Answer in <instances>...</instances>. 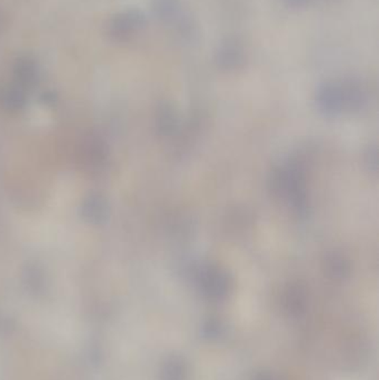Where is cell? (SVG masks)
Here are the masks:
<instances>
[{
	"label": "cell",
	"mask_w": 379,
	"mask_h": 380,
	"mask_svg": "<svg viewBox=\"0 0 379 380\" xmlns=\"http://www.w3.org/2000/svg\"><path fill=\"white\" fill-rule=\"evenodd\" d=\"M147 23L144 12L137 9H131L122 12L111 20L109 24V35L113 39L126 40L139 29L144 28Z\"/></svg>",
	"instance_id": "1"
},
{
	"label": "cell",
	"mask_w": 379,
	"mask_h": 380,
	"mask_svg": "<svg viewBox=\"0 0 379 380\" xmlns=\"http://www.w3.org/2000/svg\"><path fill=\"white\" fill-rule=\"evenodd\" d=\"M198 280L203 293L212 299L224 298L230 290V279L217 268H203Z\"/></svg>",
	"instance_id": "2"
},
{
	"label": "cell",
	"mask_w": 379,
	"mask_h": 380,
	"mask_svg": "<svg viewBox=\"0 0 379 380\" xmlns=\"http://www.w3.org/2000/svg\"><path fill=\"white\" fill-rule=\"evenodd\" d=\"M216 62L219 67L226 71L241 67L245 62V55L241 46L232 39L221 44L216 54Z\"/></svg>",
	"instance_id": "3"
},
{
	"label": "cell",
	"mask_w": 379,
	"mask_h": 380,
	"mask_svg": "<svg viewBox=\"0 0 379 380\" xmlns=\"http://www.w3.org/2000/svg\"><path fill=\"white\" fill-rule=\"evenodd\" d=\"M109 208L105 198L100 194H91L82 205V216L93 225H102L107 220Z\"/></svg>",
	"instance_id": "4"
},
{
	"label": "cell",
	"mask_w": 379,
	"mask_h": 380,
	"mask_svg": "<svg viewBox=\"0 0 379 380\" xmlns=\"http://www.w3.org/2000/svg\"><path fill=\"white\" fill-rule=\"evenodd\" d=\"M317 100L320 108L327 113L338 111L345 105L342 84H323L318 91Z\"/></svg>",
	"instance_id": "5"
},
{
	"label": "cell",
	"mask_w": 379,
	"mask_h": 380,
	"mask_svg": "<svg viewBox=\"0 0 379 380\" xmlns=\"http://www.w3.org/2000/svg\"><path fill=\"white\" fill-rule=\"evenodd\" d=\"M80 156L86 166H100L106 159L105 145L102 144L100 139H88L82 146Z\"/></svg>",
	"instance_id": "6"
},
{
	"label": "cell",
	"mask_w": 379,
	"mask_h": 380,
	"mask_svg": "<svg viewBox=\"0 0 379 380\" xmlns=\"http://www.w3.org/2000/svg\"><path fill=\"white\" fill-rule=\"evenodd\" d=\"M153 10L166 24H175L183 15L179 0H153Z\"/></svg>",
	"instance_id": "7"
},
{
	"label": "cell",
	"mask_w": 379,
	"mask_h": 380,
	"mask_svg": "<svg viewBox=\"0 0 379 380\" xmlns=\"http://www.w3.org/2000/svg\"><path fill=\"white\" fill-rule=\"evenodd\" d=\"M284 305L287 313L292 317H299L305 313L306 296L304 290L299 287H290L286 291Z\"/></svg>",
	"instance_id": "8"
},
{
	"label": "cell",
	"mask_w": 379,
	"mask_h": 380,
	"mask_svg": "<svg viewBox=\"0 0 379 380\" xmlns=\"http://www.w3.org/2000/svg\"><path fill=\"white\" fill-rule=\"evenodd\" d=\"M15 76L17 78L20 86L30 87L37 82V66L29 58H21L18 60L15 67Z\"/></svg>",
	"instance_id": "9"
},
{
	"label": "cell",
	"mask_w": 379,
	"mask_h": 380,
	"mask_svg": "<svg viewBox=\"0 0 379 380\" xmlns=\"http://www.w3.org/2000/svg\"><path fill=\"white\" fill-rule=\"evenodd\" d=\"M186 374V363L179 357H170L163 367V380H185Z\"/></svg>",
	"instance_id": "10"
},
{
	"label": "cell",
	"mask_w": 379,
	"mask_h": 380,
	"mask_svg": "<svg viewBox=\"0 0 379 380\" xmlns=\"http://www.w3.org/2000/svg\"><path fill=\"white\" fill-rule=\"evenodd\" d=\"M1 100L7 109L19 110L25 106V93L20 87H8L3 91Z\"/></svg>",
	"instance_id": "11"
},
{
	"label": "cell",
	"mask_w": 379,
	"mask_h": 380,
	"mask_svg": "<svg viewBox=\"0 0 379 380\" xmlns=\"http://www.w3.org/2000/svg\"><path fill=\"white\" fill-rule=\"evenodd\" d=\"M223 326H221V321H218L217 319H210L205 323L203 326V335L210 339H216L223 334Z\"/></svg>",
	"instance_id": "12"
},
{
	"label": "cell",
	"mask_w": 379,
	"mask_h": 380,
	"mask_svg": "<svg viewBox=\"0 0 379 380\" xmlns=\"http://www.w3.org/2000/svg\"><path fill=\"white\" fill-rule=\"evenodd\" d=\"M159 128L164 132L165 134L169 133L170 130H173L175 119H174V114L170 108L165 106L162 111L159 114Z\"/></svg>",
	"instance_id": "13"
},
{
	"label": "cell",
	"mask_w": 379,
	"mask_h": 380,
	"mask_svg": "<svg viewBox=\"0 0 379 380\" xmlns=\"http://www.w3.org/2000/svg\"><path fill=\"white\" fill-rule=\"evenodd\" d=\"M55 100H56V97H55L54 93H47L44 95V102H45V104H54Z\"/></svg>",
	"instance_id": "14"
},
{
	"label": "cell",
	"mask_w": 379,
	"mask_h": 380,
	"mask_svg": "<svg viewBox=\"0 0 379 380\" xmlns=\"http://www.w3.org/2000/svg\"><path fill=\"white\" fill-rule=\"evenodd\" d=\"M287 3L292 6H304L308 3V0H286Z\"/></svg>",
	"instance_id": "15"
},
{
	"label": "cell",
	"mask_w": 379,
	"mask_h": 380,
	"mask_svg": "<svg viewBox=\"0 0 379 380\" xmlns=\"http://www.w3.org/2000/svg\"><path fill=\"white\" fill-rule=\"evenodd\" d=\"M254 380H272L270 374L267 372H259Z\"/></svg>",
	"instance_id": "16"
}]
</instances>
